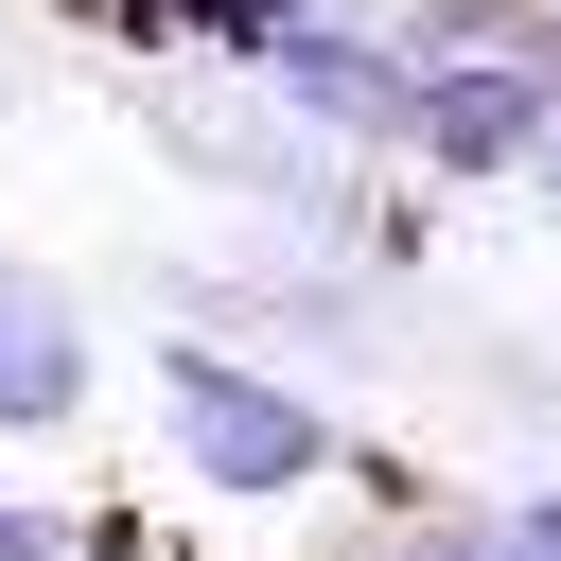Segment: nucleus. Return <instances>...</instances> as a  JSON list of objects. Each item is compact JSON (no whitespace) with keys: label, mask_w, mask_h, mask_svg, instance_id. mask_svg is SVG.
<instances>
[{"label":"nucleus","mask_w":561,"mask_h":561,"mask_svg":"<svg viewBox=\"0 0 561 561\" xmlns=\"http://www.w3.org/2000/svg\"><path fill=\"white\" fill-rule=\"evenodd\" d=\"M158 438H175L193 491H245V508H280V491H316V473L351 456V421L316 403V368L228 351V333H175V351H158Z\"/></svg>","instance_id":"1"},{"label":"nucleus","mask_w":561,"mask_h":561,"mask_svg":"<svg viewBox=\"0 0 561 561\" xmlns=\"http://www.w3.org/2000/svg\"><path fill=\"white\" fill-rule=\"evenodd\" d=\"M543 140H561L543 53H403V175L491 193V175H543Z\"/></svg>","instance_id":"2"},{"label":"nucleus","mask_w":561,"mask_h":561,"mask_svg":"<svg viewBox=\"0 0 561 561\" xmlns=\"http://www.w3.org/2000/svg\"><path fill=\"white\" fill-rule=\"evenodd\" d=\"M228 70H245V105H280L298 140L403 158V35H386V18H280V35L228 53Z\"/></svg>","instance_id":"3"},{"label":"nucleus","mask_w":561,"mask_h":561,"mask_svg":"<svg viewBox=\"0 0 561 561\" xmlns=\"http://www.w3.org/2000/svg\"><path fill=\"white\" fill-rule=\"evenodd\" d=\"M88 386H105L88 298H70L35 245H0V438H70V421H88Z\"/></svg>","instance_id":"4"},{"label":"nucleus","mask_w":561,"mask_h":561,"mask_svg":"<svg viewBox=\"0 0 561 561\" xmlns=\"http://www.w3.org/2000/svg\"><path fill=\"white\" fill-rule=\"evenodd\" d=\"M0 561H70V508H35V491H0Z\"/></svg>","instance_id":"5"},{"label":"nucleus","mask_w":561,"mask_h":561,"mask_svg":"<svg viewBox=\"0 0 561 561\" xmlns=\"http://www.w3.org/2000/svg\"><path fill=\"white\" fill-rule=\"evenodd\" d=\"M543 70H561V18H543Z\"/></svg>","instance_id":"6"},{"label":"nucleus","mask_w":561,"mask_h":561,"mask_svg":"<svg viewBox=\"0 0 561 561\" xmlns=\"http://www.w3.org/2000/svg\"><path fill=\"white\" fill-rule=\"evenodd\" d=\"M351 18H403V0H351Z\"/></svg>","instance_id":"7"}]
</instances>
